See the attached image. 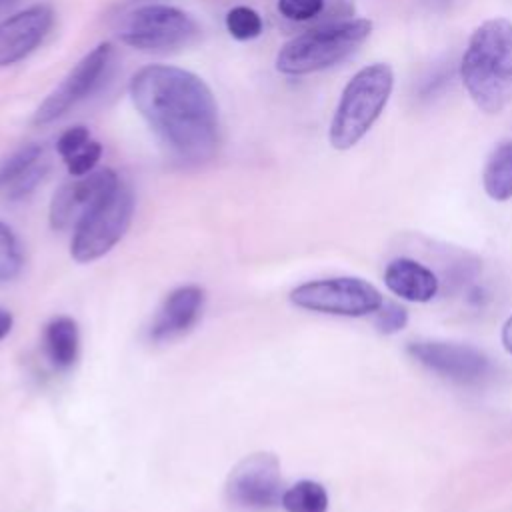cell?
<instances>
[{"label":"cell","mask_w":512,"mask_h":512,"mask_svg":"<svg viewBox=\"0 0 512 512\" xmlns=\"http://www.w3.org/2000/svg\"><path fill=\"white\" fill-rule=\"evenodd\" d=\"M384 284L394 296L408 302H430L440 288L432 268L412 258H394L384 270Z\"/></svg>","instance_id":"cell-14"},{"label":"cell","mask_w":512,"mask_h":512,"mask_svg":"<svg viewBox=\"0 0 512 512\" xmlns=\"http://www.w3.org/2000/svg\"><path fill=\"white\" fill-rule=\"evenodd\" d=\"M290 300L310 312L350 318L374 314L384 302L376 286L354 276L304 282L290 292Z\"/></svg>","instance_id":"cell-7"},{"label":"cell","mask_w":512,"mask_h":512,"mask_svg":"<svg viewBox=\"0 0 512 512\" xmlns=\"http://www.w3.org/2000/svg\"><path fill=\"white\" fill-rule=\"evenodd\" d=\"M372 20L346 18L318 24L292 40L276 54V70L288 76H304L326 70L346 60L372 34Z\"/></svg>","instance_id":"cell-4"},{"label":"cell","mask_w":512,"mask_h":512,"mask_svg":"<svg viewBox=\"0 0 512 512\" xmlns=\"http://www.w3.org/2000/svg\"><path fill=\"white\" fill-rule=\"evenodd\" d=\"M48 172V164H44L42 160H38L34 166H30L18 180H14L6 190H8V196L12 200H20L24 196H28L40 182L42 178L46 176Z\"/></svg>","instance_id":"cell-24"},{"label":"cell","mask_w":512,"mask_h":512,"mask_svg":"<svg viewBox=\"0 0 512 512\" xmlns=\"http://www.w3.org/2000/svg\"><path fill=\"white\" fill-rule=\"evenodd\" d=\"M484 192L498 202L512 198V140H504L490 152L482 170Z\"/></svg>","instance_id":"cell-16"},{"label":"cell","mask_w":512,"mask_h":512,"mask_svg":"<svg viewBox=\"0 0 512 512\" xmlns=\"http://www.w3.org/2000/svg\"><path fill=\"white\" fill-rule=\"evenodd\" d=\"M112 58V44L102 42L92 48L68 74L66 78L44 98L36 108L32 122L36 126H46L64 116L74 104L84 100L100 84Z\"/></svg>","instance_id":"cell-10"},{"label":"cell","mask_w":512,"mask_h":512,"mask_svg":"<svg viewBox=\"0 0 512 512\" xmlns=\"http://www.w3.org/2000/svg\"><path fill=\"white\" fill-rule=\"evenodd\" d=\"M120 182L118 174L112 168L92 170L84 176H74V180L64 182L52 202H50V224L56 230L76 228L84 214L116 184Z\"/></svg>","instance_id":"cell-11"},{"label":"cell","mask_w":512,"mask_h":512,"mask_svg":"<svg viewBox=\"0 0 512 512\" xmlns=\"http://www.w3.org/2000/svg\"><path fill=\"white\" fill-rule=\"evenodd\" d=\"M116 34L142 52H174L194 44L200 38V26L176 6L144 4L120 18Z\"/></svg>","instance_id":"cell-5"},{"label":"cell","mask_w":512,"mask_h":512,"mask_svg":"<svg viewBox=\"0 0 512 512\" xmlns=\"http://www.w3.org/2000/svg\"><path fill=\"white\" fill-rule=\"evenodd\" d=\"M286 512H328V494L320 482L300 480L282 492Z\"/></svg>","instance_id":"cell-17"},{"label":"cell","mask_w":512,"mask_h":512,"mask_svg":"<svg viewBox=\"0 0 512 512\" xmlns=\"http://www.w3.org/2000/svg\"><path fill=\"white\" fill-rule=\"evenodd\" d=\"M42 160L40 144H26L14 150L0 162V188H8L14 180H18L30 166Z\"/></svg>","instance_id":"cell-18"},{"label":"cell","mask_w":512,"mask_h":512,"mask_svg":"<svg viewBox=\"0 0 512 512\" xmlns=\"http://www.w3.org/2000/svg\"><path fill=\"white\" fill-rule=\"evenodd\" d=\"M226 30L236 40H252L262 32V18L248 6H234L226 14Z\"/></svg>","instance_id":"cell-20"},{"label":"cell","mask_w":512,"mask_h":512,"mask_svg":"<svg viewBox=\"0 0 512 512\" xmlns=\"http://www.w3.org/2000/svg\"><path fill=\"white\" fill-rule=\"evenodd\" d=\"M16 0H0V8H4V6H10V4H14Z\"/></svg>","instance_id":"cell-28"},{"label":"cell","mask_w":512,"mask_h":512,"mask_svg":"<svg viewBox=\"0 0 512 512\" xmlns=\"http://www.w3.org/2000/svg\"><path fill=\"white\" fill-rule=\"evenodd\" d=\"M408 322V312L398 302H382V306L374 312V326L382 334H396Z\"/></svg>","instance_id":"cell-23"},{"label":"cell","mask_w":512,"mask_h":512,"mask_svg":"<svg viewBox=\"0 0 512 512\" xmlns=\"http://www.w3.org/2000/svg\"><path fill=\"white\" fill-rule=\"evenodd\" d=\"M88 140H92V138H90V132L86 126H72L60 134V138L56 140V150L64 160L72 152H76L80 146H84Z\"/></svg>","instance_id":"cell-25"},{"label":"cell","mask_w":512,"mask_h":512,"mask_svg":"<svg viewBox=\"0 0 512 512\" xmlns=\"http://www.w3.org/2000/svg\"><path fill=\"white\" fill-rule=\"evenodd\" d=\"M134 214V194L122 180L104 194L76 224L70 254L76 262H92L110 252L126 234Z\"/></svg>","instance_id":"cell-6"},{"label":"cell","mask_w":512,"mask_h":512,"mask_svg":"<svg viewBox=\"0 0 512 512\" xmlns=\"http://www.w3.org/2000/svg\"><path fill=\"white\" fill-rule=\"evenodd\" d=\"M502 346L508 354H512V316L502 326Z\"/></svg>","instance_id":"cell-27"},{"label":"cell","mask_w":512,"mask_h":512,"mask_svg":"<svg viewBox=\"0 0 512 512\" xmlns=\"http://www.w3.org/2000/svg\"><path fill=\"white\" fill-rule=\"evenodd\" d=\"M326 0H278V12L292 22H310L322 16Z\"/></svg>","instance_id":"cell-21"},{"label":"cell","mask_w":512,"mask_h":512,"mask_svg":"<svg viewBox=\"0 0 512 512\" xmlns=\"http://www.w3.org/2000/svg\"><path fill=\"white\" fill-rule=\"evenodd\" d=\"M394 88V72L384 62L360 68L344 86L334 110L328 138L332 148L356 146L384 112Z\"/></svg>","instance_id":"cell-3"},{"label":"cell","mask_w":512,"mask_h":512,"mask_svg":"<svg viewBox=\"0 0 512 512\" xmlns=\"http://www.w3.org/2000/svg\"><path fill=\"white\" fill-rule=\"evenodd\" d=\"M460 78L470 100L486 114L512 104V22L490 18L468 38Z\"/></svg>","instance_id":"cell-2"},{"label":"cell","mask_w":512,"mask_h":512,"mask_svg":"<svg viewBox=\"0 0 512 512\" xmlns=\"http://www.w3.org/2000/svg\"><path fill=\"white\" fill-rule=\"evenodd\" d=\"M130 100L158 142L182 164L208 162L220 144L218 104L190 70L150 64L128 86Z\"/></svg>","instance_id":"cell-1"},{"label":"cell","mask_w":512,"mask_h":512,"mask_svg":"<svg viewBox=\"0 0 512 512\" xmlns=\"http://www.w3.org/2000/svg\"><path fill=\"white\" fill-rule=\"evenodd\" d=\"M54 24L48 4H34L0 22V68L24 60L46 38Z\"/></svg>","instance_id":"cell-12"},{"label":"cell","mask_w":512,"mask_h":512,"mask_svg":"<svg viewBox=\"0 0 512 512\" xmlns=\"http://www.w3.org/2000/svg\"><path fill=\"white\" fill-rule=\"evenodd\" d=\"M102 156V146L96 140H88L84 146H80L76 152H72L68 158H64V164L70 172V176H84L94 170Z\"/></svg>","instance_id":"cell-22"},{"label":"cell","mask_w":512,"mask_h":512,"mask_svg":"<svg viewBox=\"0 0 512 512\" xmlns=\"http://www.w3.org/2000/svg\"><path fill=\"white\" fill-rule=\"evenodd\" d=\"M12 322H14L12 314L6 308H0V340L12 330Z\"/></svg>","instance_id":"cell-26"},{"label":"cell","mask_w":512,"mask_h":512,"mask_svg":"<svg viewBox=\"0 0 512 512\" xmlns=\"http://www.w3.org/2000/svg\"><path fill=\"white\" fill-rule=\"evenodd\" d=\"M406 352L426 370L456 384H480L492 374L490 358L470 344L446 340H414L406 346Z\"/></svg>","instance_id":"cell-9"},{"label":"cell","mask_w":512,"mask_h":512,"mask_svg":"<svg viewBox=\"0 0 512 512\" xmlns=\"http://www.w3.org/2000/svg\"><path fill=\"white\" fill-rule=\"evenodd\" d=\"M202 308L204 290L200 286L188 284L172 290L160 304L150 324V340L170 342L186 334L198 322Z\"/></svg>","instance_id":"cell-13"},{"label":"cell","mask_w":512,"mask_h":512,"mask_svg":"<svg viewBox=\"0 0 512 512\" xmlns=\"http://www.w3.org/2000/svg\"><path fill=\"white\" fill-rule=\"evenodd\" d=\"M280 462L272 452H256L242 458L226 480V498L232 506L264 512L282 500Z\"/></svg>","instance_id":"cell-8"},{"label":"cell","mask_w":512,"mask_h":512,"mask_svg":"<svg viewBox=\"0 0 512 512\" xmlns=\"http://www.w3.org/2000/svg\"><path fill=\"white\" fill-rule=\"evenodd\" d=\"M42 346L48 362L56 370H68L74 366L80 350V332L76 320L70 316H56L44 326Z\"/></svg>","instance_id":"cell-15"},{"label":"cell","mask_w":512,"mask_h":512,"mask_svg":"<svg viewBox=\"0 0 512 512\" xmlns=\"http://www.w3.org/2000/svg\"><path fill=\"white\" fill-rule=\"evenodd\" d=\"M24 254L20 242L10 226L0 222V282L12 280L20 274Z\"/></svg>","instance_id":"cell-19"}]
</instances>
